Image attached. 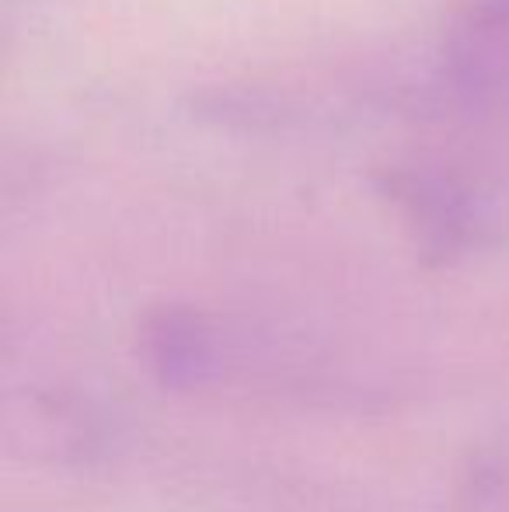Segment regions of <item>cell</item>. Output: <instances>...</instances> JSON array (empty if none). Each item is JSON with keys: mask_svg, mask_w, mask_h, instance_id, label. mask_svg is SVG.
I'll list each match as a JSON object with an SVG mask.
<instances>
[{"mask_svg": "<svg viewBox=\"0 0 509 512\" xmlns=\"http://www.w3.org/2000/svg\"><path fill=\"white\" fill-rule=\"evenodd\" d=\"M377 192L401 213L422 262L454 265L503 237L496 199L450 168L391 164L377 171Z\"/></svg>", "mask_w": 509, "mask_h": 512, "instance_id": "1", "label": "cell"}, {"mask_svg": "<svg viewBox=\"0 0 509 512\" xmlns=\"http://www.w3.org/2000/svg\"><path fill=\"white\" fill-rule=\"evenodd\" d=\"M433 98L464 112L509 105V0H468L440 42Z\"/></svg>", "mask_w": 509, "mask_h": 512, "instance_id": "2", "label": "cell"}, {"mask_svg": "<svg viewBox=\"0 0 509 512\" xmlns=\"http://www.w3.org/2000/svg\"><path fill=\"white\" fill-rule=\"evenodd\" d=\"M7 432L25 443L32 457L60 467H95L116 457L123 439L119 418L88 391L56 384L32 387L21 408L7 411Z\"/></svg>", "mask_w": 509, "mask_h": 512, "instance_id": "3", "label": "cell"}, {"mask_svg": "<svg viewBox=\"0 0 509 512\" xmlns=\"http://www.w3.org/2000/svg\"><path fill=\"white\" fill-rule=\"evenodd\" d=\"M136 356L171 394H199L227 373V335L192 304H154L136 321Z\"/></svg>", "mask_w": 509, "mask_h": 512, "instance_id": "4", "label": "cell"}, {"mask_svg": "<svg viewBox=\"0 0 509 512\" xmlns=\"http://www.w3.org/2000/svg\"><path fill=\"white\" fill-rule=\"evenodd\" d=\"M450 512H509V429L468 446L457 460Z\"/></svg>", "mask_w": 509, "mask_h": 512, "instance_id": "5", "label": "cell"}]
</instances>
